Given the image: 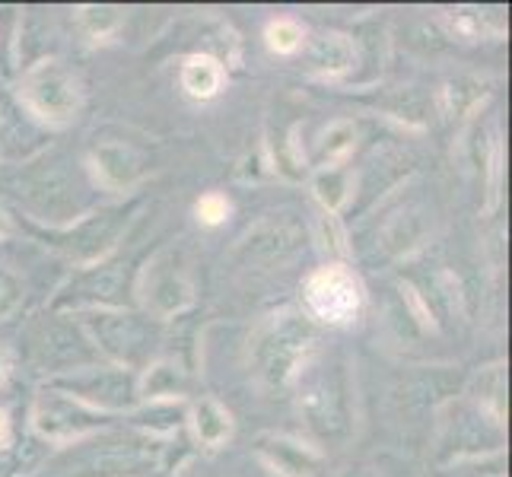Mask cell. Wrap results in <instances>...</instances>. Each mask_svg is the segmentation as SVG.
Here are the masks:
<instances>
[{"instance_id":"obj_1","label":"cell","mask_w":512,"mask_h":477,"mask_svg":"<svg viewBox=\"0 0 512 477\" xmlns=\"http://www.w3.org/2000/svg\"><path fill=\"white\" fill-rule=\"evenodd\" d=\"M319 344V328L306 312L284 309L264 322L252 341L255 373L268 388H284Z\"/></svg>"},{"instance_id":"obj_2","label":"cell","mask_w":512,"mask_h":477,"mask_svg":"<svg viewBox=\"0 0 512 477\" xmlns=\"http://www.w3.org/2000/svg\"><path fill=\"white\" fill-rule=\"evenodd\" d=\"M20 102L26 109L48 121V125H67L70 118H77L83 90L80 80L64 67L58 58H45L39 64H32L23 80H20Z\"/></svg>"},{"instance_id":"obj_3","label":"cell","mask_w":512,"mask_h":477,"mask_svg":"<svg viewBox=\"0 0 512 477\" xmlns=\"http://www.w3.org/2000/svg\"><path fill=\"white\" fill-rule=\"evenodd\" d=\"M83 334L90 338L96 353H105L121 369L140 366L150 357L153 334L144 318L121 309H93L83 315Z\"/></svg>"},{"instance_id":"obj_4","label":"cell","mask_w":512,"mask_h":477,"mask_svg":"<svg viewBox=\"0 0 512 477\" xmlns=\"http://www.w3.org/2000/svg\"><path fill=\"white\" fill-rule=\"evenodd\" d=\"M306 315L325 325H347L363 309V284L344 264H325L303 284Z\"/></svg>"},{"instance_id":"obj_5","label":"cell","mask_w":512,"mask_h":477,"mask_svg":"<svg viewBox=\"0 0 512 477\" xmlns=\"http://www.w3.org/2000/svg\"><path fill=\"white\" fill-rule=\"evenodd\" d=\"M58 392L93 411H131L137 398V379L121 366H86L55 382Z\"/></svg>"},{"instance_id":"obj_6","label":"cell","mask_w":512,"mask_h":477,"mask_svg":"<svg viewBox=\"0 0 512 477\" xmlns=\"http://www.w3.org/2000/svg\"><path fill=\"white\" fill-rule=\"evenodd\" d=\"M32 423L42 439H55V443H67V439H80L102 427V414L86 408V404L74 401L70 395L48 388L39 395L32 411Z\"/></svg>"},{"instance_id":"obj_7","label":"cell","mask_w":512,"mask_h":477,"mask_svg":"<svg viewBox=\"0 0 512 477\" xmlns=\"http://www.w3.org/2000/svg\"><path fill=\"white\" fill-rule=\"evenodd\" d=\"M140 293H144V303L156 318H172L185 312L194 299V287L188 271L179 264V255L175 252L156 255L144 271Z\"/></svg>"},{"instance_id":"obj_8","label":"cell","mask_w":512,"mask_h":477,"mask_svg":"<svg viewBox=\"0 0 512 477\" xmlns=\"http://www.w3.org/2000/svg\"><path fill=\"white\" fill-rule=\"evenodd\" d=\"M299 408H303L306 423L322 436H341L350 423L347 414V385L338 369H322L309 379L303 388V398H299Z\"/></svg>"},{"instance_id":"obj_9","label":"cell","mask_w":512,"mask_h":477,"mask_svg":"<svg viewBox=\"0 0 512 477\" xmlns=\"http://www.w3.org/2000/svg\"><path fill=\"white\" fill-rule=\"evenodd\" d=\"M96 357L99 353L80 325L48 322L35 338V360L45 369H55V373H77V369L93 366Z\"/></svg>"},{"instance_id":"obj_10","label":"cell","mask_w":512,"mask_h":477,"mask_svg":"<svg viewBox=\"0 0 512 477\" xmlns=\"http://www.w3.org/2000/svg\"><path fill=\"white\" fill-rule=\"evenodd\" d=\"M125 226H128V210L112 207V210H102V214H96L90 220L74 223V229H70L67 236H61V245L74 258L90 264V261H99L105 252L112 249L118 233Z\"/></svg>"},{"instance_id":"obj_11","label":"cell","mask_w":512,"mask_h":477,"mask_svg":"<svg viewBox=\"0 0 512 477\" xmlns=\"http://www.w3.org/2000/svg\"><path fill=\"white\" fill-rule=\"evenodd\" d=\"M125 290V268L121 264H90L74 284L67 287L64 303L74 309H115Z\"/></svg>"},{"instance_id":"obj_12","label":"cell","mask_w":512,"mask_h":477,"mask_svg":"<svg viewBox=\"0 0 512 477\" xmlns=\"http://www.w3.org/2000/svg\"><path fill=\"white\" fill-rule=\"evenodd\" d=\"M90 166L96 172V182L105 191H131L140 175H144V159L140 153L121 140H102V144L93 147Z\"/></svg>"},{"instance_id":"obj_13","label":"cell","mask_w":512,"mask_h":477,"mask_svg":"<svg viewBox=\"0 0 512 477\" xmlns=\"http://www.w3.org/2000/svg\"><path fill=\"white\" fill-rule=\"evenodd\" d=\"M23 194L42 220H77V188L61 169L35 175Z\"/></svg>"},{"instance_id":"obj_14","label":"cell","mask_w":512,"mask_h":477,"mask_svg":"<svg viewBox=\"0 0 512 477\" xmlns=\"http://www.w3.org/2000/svg\"><path fill=\"white\" fill-rule=\"evenodd\" d=\"M299 242H303V233H299L296 223L271 220L252 229V233L245 236V242L239 245V252L242 258H249L255 264H274V261L290 258L299 249Z\"/></svg>"},{"instance_id":"obj_15","label":"cell","mask_w":512,"mask_h":477,"mask_svg":"<svg viewBox=\"0 0 512 477\" xmlns=\"http://www.w3.org/2000/svg\"><path fill=\"white\" fill-rule=\"evenodd\" d=\"M258 455H261V462L280 477H312V471L322 462L319 449L296 443V439H290V436L264 439V443L258 446Z\"/></svg>"},{"instance_id":"obj_16","label":"cell","mask_w":512,"mask_h":477,"mask_svg":"<svg viewBox=\"0 0 512 477\" xmlns=\"http://www.w3.org/2000/svg\"><path fill=\"white\" fill-rule=\"evenodd\" d=\"M306 61H309V67L319 77L334 80V77H344L347 70L353 67V61H357V51H353L347 35H341V32H322V35H315V39L309 42Z\"/></svg>"},{"instance_id":"obj_17","label":"cell","mask_w":512,"mask_h":477,"mask_svg":"<svg viewBox=\"0 0 512 477\" xmlns=\"http://www.w3.org/2000/svg\"><path fill=\"white\" fill-rule=\"evenodd\" d=\"M191 430L201 446L217 449L233 436V417H229V411L217 398H201L191 408Z\"/></svg>"},{"instance_id":"obj_18","label":"cell","mask_w":512,"mask_h":477,"mask_svg":"<svg viewBox=\"0 0 512 477\" xmlns=\"http://www.w3.org/2000/svg\"><path fill=\"white\" fill-rule=\"evenodd\" d=\"M182 90L191 99H214L223 90V64L210 55H191L182 64Z\"/></svg>"},{"instance_id":"obj_19","label":"cell","mask_w":512,"mask_h":477,"mask_svg":"<svg viewBox=\"0 0 512 477\" xmlns=\"http://www.w3.org/2000/svg\"><path fill=\"white\" fill-rule=\"evenodd\" d=\"M185 388H188V379L182 369L172 360H160V363L147 366L144 379L137 382V398H144V401L179 398V395H185Z\"/></svg>"},{"instance_id":"obj_20","label":"cell","mask_w":512,"mask_h":477,"mask_svg":"<svg viewBox=\"0 0 512 477\" xmlns=\"http://www.w3.org/2000/svg\"><path fill=\"white\" fill-rule=\"evenodd\" d=\"M353 194V175L341 166H322L312 175V198L322 204L325 214H338Z\"/></svg>"},{"instance_id":"obj_21","label":"cell","mask_w":512,"mask_h":477,"mask_svg":"<svg viewBox=\"0 0 512 477\" xmlns=\"http://www.w3.org/2000/svg\"><path fill=\"white\" fill-rule=\"evenodd\" d=\"M357 144V125L353 121H334L319 137V159L325 166H338Z\"/></svg>"},{"instance_id":"obj_22","label":"cell","mask_w":512,"mask_h":477,"mask_svg":"<svg viewBox=\"0 0 512 477\" xmlns=\"http://www.w3.org/2000/svg\"><path fill=\"white\" fill-rule=\"evenodd\" d=\"M121 13L118 7H80L77 10V23L86 35H93V39H105V35H112L118 26H121Z\"/></svg>"},{"instance_id":"obj_23","label":"cell","mask_w":512,"mask_h":477,"mask_svg":"<svg viewBox=\"0 0 512 477\" xmlns=\"http://www.w3.org/2000/svg\"><path fill=\"white\" fill-rule=\"evenodd\" d=\"M264 42H268V48L277 51V55H293V51L306 45V32L293 20H274L264 29Z\"/></svg>"},{"instance_id":"obj_24","label":"cell","mask_w":512,"mask_h":477,"mask_svg":"<svg viewBox=\"0 0 512 477\" xmlns=\"http://www.w3.org/2000/svg\"><path fill=\"white\" fill-rule=\"evenodd\" d=\"M229 210H233V207H229L226 194H220V191L201 194V201L194 204V214H198V220H201L204 226H220V223H226Z\"/></svg>"},{"instance_id":"obj_25","label":"cell","mask_w":512,"mask_h":477,"mask_svg":"<svg viewBox=\"0 0 512 477\" xmlns=\"http://www.w3.org/2000/svg\"><path fill=\"white\" fill-rule=\"evenodd\" d=\"M474 99H478V83H471V80H455L443 90V105H446L449 115L465 112Z\"/></svg>"},{"instance_id":"obj_26","label":"cell","mask_w":512,"mask_h":477,"mask_svg":"<svg viewBox=\"0 0 512 477\" xmlns=\"http://www.w3.org/2000/svg\"><path fill=\"white\" fill-rule=\"evenodd\" d=\"M23 299V284L16 280V274L0 268V318H7L10 312H16Z\"/></svg>"},{"instance_id":"obj_27","label":"cell","mask_w":512,"mask_h":477,"mask_svg":"<svg viewBox=\"0 0 512 477\" xmlns=\"http://www.w3.org/2000/svg\"><path fill=\"white\" fill-rule=\"evenodd\" d=\"M500 172H503V153L500 147H493L490 153V198H487V210L497 207L500 201Z\"/></svg>"},{"instance_id":"obj_28","label":"cell","mask_w":512,"mask_h":477,"mask_svg":"<svg viewBox=\"0 0 512 477\" xmlns=\"http://www.w3.org/2000/svg\"><path fill=\"white\" fill-rule=\"evenodd\" d=\"M401 290H404V303H408V306H411V312L417 315V322H420L423 328H436V325H433V315L427 312V306H423V303H420V296H417V290H414V287H408V284H404Z\"/></svg>"},{"instance_id":"obj_29","label":"cell","mask_w":512,"mask_h":477,"mask_svg":"<svg viewBox=\"0 0 512 477\" xmlns=\"http://www.w3.org/2000/svg\"><path fill=\"white\" fill-rule=\"evenodd\" d=\"M10 233V217L4 214V210H0V239H4Z\"/></svg>"},{"instance_id":"obj_30","label":"cell","mask_w":512,"mask_h":477,"mask_svg":"<svg viewBox=\"0 0 512 477\" xmlns=\"http://www.w3.org/2000/svg\"><path fill=\"white\" fill-rule=\"evenodd\" d=\"M7 430H10V423H7V414L0 411V443H4V439H7Z\"/></svg>"},{"instance_id":"obj_31","label":"cell","mask_w":512,"mask_h":477,"mask_svg":"<svg viewBox=\"0 0 512 477\" xmlns=\"http://www.w3.org/2000/svg\"><path fill=\"white\" fill-rule=\"evenodd\" d=\"M4 373H7V357H4V350H0V382H4Z\"/></svg>"}]
</instances>
